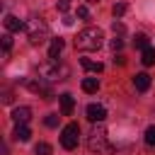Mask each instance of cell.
Returning <instances> with one entry per match:
<instances>
[{
  "instance_id": "obj_7",
  "label": "cell",
  "mask_w": 155,
  "mask_h": 155,
  "mask_svg": "<svg viewBox=\"0 0 155 155\" xmlns=\"http://www.w3.org/2000/svg\"><path fill=\"white\" fill-rule=\"evenodd\" d=\"M58 99H61V114H63V116H70L73 109H75V99H73V94H70V92H63Z\"/></svg>"
},
{
  "instance_id": "obj_12",
  "label": "cell",
  "mask_w": 155,
  "mask_h": 155,
  "mask_svg": "<svg viewBox=\"0 0 155 155\" xmlns=\"http://www.w3.org/2000/svg\"><path fill=\"white\" fill-rule=\"evenodd\" d=\"M61 51H63V39H53L51 46H48V58L56 61V58L61 56Z\"/></svg>"
},
{
  "instance_id": "obj_22",
  "label": "cell",
  "mask_w": 155,
  "mask_h": 155,
  "mask_svg": "<svg viewBox=\"0 0 155 155\" xmlns=\"http://www.w3.org/2000/svg\"><path fill=\"white\" fill-rule=\"evenodd\" d=\"M0 39H2V48L10 51V48H12V36H10V34H2Z\"/></svg>"
},
{
  "instance_id": "obj_1",
  "label": "cell",
  "mask_w": 155,
  "mask_h": 155,
  "mask_svg": "<svg viewBox=\"0 0 155 155\" xmlns=\"http://www.w3.org/2000/svg\"><path fill=\"white\" fill-rule=\"evenodd\" d=\"M102 39H104L102 29H97V27H85V29L78 31V36H75V48H78V51H97V48L102 46Z\"/></svg>"
},
{
  "instance_id": "obj_25",
  "label": "cell",
  "mask_w": 155,
  "mask_h": 155,
  "mask_svg": "<svg viewBox=\"0 0 155 155\" xmlns=\"http://www.w3.org/2000/svg\"><path fill=\"white\" fill-rule=\"evenodd\" d=\"M114 31H116V34H124V24H121V22H114Z\"/></svg>"
},
{
  "instance_id": "obj_13",
  "label": "cell",
  "mask_w": 155,
  "mask_h": 155,
  "mask_svg": "<svg viewBox=\"0 0 155 155\" xmlns=\"http://www.w3.org/2000/svg\"><path fill=\"white\" fill-rule=\"evenodd\" d=\"M80 65H82L85 70H90V73H102V70H104V65H102L99 61H90V58H82Z\"/></svg>"
},
{
  "instance_id": "obj_11",
  "label": "cell",
  "mask_w": 155,
  "mask_h": 155,
  "mask_svg": "<svg viewBox=\"0 0 155 155\" xmlns=\"http://www.w3.org/2000/svg\"><path fill=\"white\" fill-rule=\"evenodd\" d=\"M5 29L7 31H19V29H24V22H19L15 15H7L5 17Z\"/></svg>"
},
{
  "instance_id": "obj_23",
  "label": "cell",
  "mask_w": 155,
  "mask_h": 155,
  "mask_svg": "<svg viewBox=\"0 0 155 155\" xmlns=\"http://www.w3.org/2000/svg\"><path fill=\"white\" fill-rule=\"evenodd\" d=\"M78 17H80V19H87V17H90V10H87L85 5H80V7H78Z\"/></svg>"
},
{
  "instance_id": "obj_16",
  "label": "cell",
  "mask_w": 155,
  "mask_h": 155,
  "mask_svg": "<svg viewBox=\"0 0 155 155\" xmlns=\"http://www.w3.org/2000/svg\"><path fill=\"white\" fill-rule=\"evenodd\" d=\"M133 44L138 46V48H145V46H150V41H148V34H136V39H133Z\"/></svg>"
},
{
  "instance_id": "obj_3",
  "label": "cell",
  "mask_w": 155,
  "mask_h": 155,
  "mask_svg": "<svg viewBox=\"0 0 155 155\" xmlns=\"http://www.w3.org/2000/svg\"><path fill=\"white\" fill-rule=\"evenodd\" d=\"M24 31H27V39L31 46H39L41 41H46L48 36V24L44 17H31L29 22H24Z\"/></svg>"
},
{
  "instance_id": "obj_14",
  "label": "cell",
  "mask_w": 155,
  "mask_h": 155,
  "mask_svg": "<svg viewBox=\"0 0 155 155\" xmlns=\"http://www.w3.org/2000/svg\"><path fill=\"white\" fill-rule=\"evenodd\" d=\"M82 90L90 92V94L97 92V90H99V80H97V78H85V80H82Z\"/></svg>"
},
{
  "instance_id": "obj_20",
  "label": "cell",
  "mask_w": 155,
  "mask_h": 155,
  "mask_svg": "<svg viewBox=\"0 0 155 155\" xmlns=\"http://www.w3.org/2000/svg\"><path fill=\"white\" fill-rule=\"evenodd\" d=\"M126 10H128V7H126V2H116V5L111 7V12H114V17H121V15L126 12Z\"/></svg>"
},
{
  "instance_id": "obj_26",
  "label": "cell",
  "mask_w": 155,
  "mask_h": 155,
  "mask_svg": "<svg viewBox=\"0 0 155 155\" xmlns=\"http://www.w3.org/2000/svg\"><path fill=\"white\" fill-rule=\"evenodd\" d=\"M87 2H99V0H87Z\"/></svg>"
},
{
  "instance_id": "obj_10",
  "label": "cell",
  "mask_w": 155,
  "mask_h": 155,
  "mask_svg": "<svg viewBox=\"0 0 155 155\" xmlns=\"http://www.w3.org/2000/svg\"><path fill=\"white\" fill-rule=\"evenodd\" d=\"M133 85H136L138 92H145V90L150 87V75H148V73H138V75L133 78Z\"/></svg>"
},
{
  "instance_id": "obj_24",
  "label": "cell",
  "mask_w": 155,
  "mask_h": 155,
  "mask_svg": "<svg viewBox=\"0 0 155 155\" xmlns=\"http://www.w3.org/2000/svg\"><path fill=\"white\" fill-rule=\"evenodd\" d=\"M121 46H124V41H121L119 36H114V39H111V48H114V51H119Z\"/></svg>"
},
{
  "instance_id": "obj_8",
  "label": "cell",
  "mask_w": 155,
  "mask_h": 155,
  "mask_svg": "<svg viewBox=\"0 0 155 155\" xmlns=\"http://www.w3.org/2000/svg\"><path fill=\"white\" fill-rule=\"evenodd\" d=\"M31 119V109L29 107H15L12 109V121L15 124H27Z\"/></svg>"
},
{
  "instance_id": "obj_17",
  "label": "cell",
  "mask_w": 155,
  "mask_h": 155,
  "mask_svg": "<svg viewBox=\"0 0 155 155\" xmlns=\"http://www.w3.org/2000/svg\"><path fill=\"white\" fill-rule=\"evenodd\" d=\"M34 155H51V145L48 143H36L34 145Z\"/></svg>"
},
{
  "instance_id": "obj_18",
  "label": "cell",
  "mask_w": 155,
  "mask_h": 155,
  "mask_svg": "<svg viewBox=\"0 0 155 155\" xmlns=\"http://www.w3.org/2000/svg\"><path fill=\"white\" fill-rule=\"evenodd\" d=\"M58 121H61V116H58V114H48V116L44 119V124H46L48 128H56V126H58Z\"/></svg>"
},
{
  "instance_id": "obj_21",
  "label": "cell",
  "mask_w": 155,
  "mask_h": 155,
  "mask_svg": "<svg viewBox=\"0 0 155 155\" xmlns=\"http://www.w3.org/2000/svg\"><path fill=\"white\" fill-rule=\"evenodd\" d=\"M70 5H73V0H58V2H56L58 12H68V10H70Z\"/></svg>"
},
{
  "instance_id": "obj_6",
  "label": "cell",
  "mask_w": 155,
  "mask_h": 155,
  "mask_svg": "<svg viewBox=\"0 0 155 155\" xmlns=\"http://www.w3.org/2000/svg\"><path fill=\"white\" fill-rule=\"evenodd\" d=\"M85 114H87V119H90L92 124H99V121L107 119V109H104L102 104H87Z\"/></svg>"
},
{
  "instance_id": "obj_4",
  "label": "cell",
  "mask_w": 155,
  "mask_h": 155,
  "mask_svg": "<svg viewBox=\"0 0 155 155\" xmlns=\"http://www.w3.org/2000/svg\"><path fill=\"white\" fill-rule=\"evenodd\" d=\"M78 140H80V126L78 124L63 126V131H61V145L65 150H75L78 148Z\"/></svg>"
},
{
  "instance_id": "obj_5",
  "label": "cell",
  "mask_w": 155,
  "mask_h": 155,
  "mask_svg": "<svg viewBox=\"0 0 155 155\" xmlns=\"http://www.w3.org/2000/svg\"><path fill=\"white\" fill-rule=\"evenodd\" d=\"M63 75H68V70H65V68H58L56 61L39 65V78H44V80H48V82H51V80H63Z\"/></svg>"
},
{
  "instance_id": "obj_19",
  "label": "cell",
  "mask_w": 155,
  "mask_h": 155,
  "mask_svg": "<svg viewBox=\"0 0 155 155\" xmlns=\"http://www.w3.org/2000/svg\"><path fill=\"white\" fill-rule=\"evenodd\" d=\"M145 143H148L150 148L155 145V126H148V128H145Z\"/></svg>"
},
{
  "instance_id": "obj_15",
  "label": "cell",
  "mask_w": 155,
  "mask_h": 155,
  "mask_svg": "<svg viewBox=\"0 0 155 155\" xmlns=\"http://www.w3.org/2000/svg\"><path fill=\"white\" fill-rule=\"evenodd\" d=\"M140 61H143V65H155V48H153V46H145Z\"/></svg>"
},
{
  "instance_id": "obj_9",
  "label": "cell",
  "mask_w": 155,
  "mask_h": 155,
  "mask_svg": "<svg viewBox=\"0 0 155 155\" xmlns=\"http://www.w3.org/2000/svg\"><path fill=\"white\" fill-rule=\"evenodd\" d=\"M12 136H15V140L27 143V140L31 138V131L27 128V124H17V126H15V131H12Z\"/></svg>"
},
{
  "instance_id": "obj_2",
  "label": "cell",
  "mask_w": 155,
  "mask_h": 155,
  "mask_svg": "<svg viewBox=\"0 0 155 155\" xmlns=\"http://www.w3.org/2000/svg\"><path fill=\"white\" fill-rule=\"evenodd\" d=\"M87 148L92 153H97V155H111L114 153V145L109 143V136H107V131L102 126L92 128V133L87 136Z\"/></svg>"
}]
</instances>
